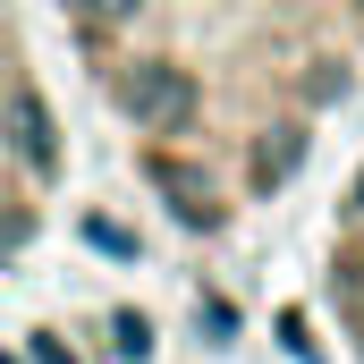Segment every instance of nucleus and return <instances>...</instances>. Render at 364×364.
<instances>
[{"label": "nucleus", "mask_w": 364, "mask_h": 364, "mask_svg": "<svg viewBox=\"0 0 364 364\" xmlns=\"http://www.w3.org/2000/svg\"><path fill=\"white\" fill-rule=\"evenodd\" d=\"M0 364H9V356H0Z\"/></svg>", "instance_id": "obj_8"}, {"label": "nucleus", "mask_w": 364, "mask_h": 364, "mask_svg": "<svg viewBox=\"0 0 364 364\" xmlns=\"http://www.w3.org/2000/svg\"><path fill=\"white\" fill-rule=\"evenodd\" d=\"M339 305L356 322V348H364V170H356V195H348V255H339Z\"/></svg>", "instance_id": "obj_3"}, {"label": "nucleus", "mask_w": 364, "mask_h": 364, "mask_svg": "<svg viewBox=\"0 0 364 364\" xmlns=\"http://www.w3.org/2000/svg\"><path fill=\"white\" fill-rule=\"evenodd\" d=\"M34 364H77L68 348H51V339H34Z\"/></svg>", "instance_id": "obj_7"}, {"label": "nucleus", "mask_w": 364, "mask_h": 364, "mask_svg": "<svg viewBox=\"0 0 364 364\" xmlns=\"http://www.w3.org/2000/svg\"><path fill=\"white\" fill-rule=\"evenodd\" d=\"M93 17H136V9H144V0H85Z\"/></svg>", "instance_id": "obj_6"}, {"label": "nucleus", "mask_w": 364, "mask_h": 364, "mask_svg": "<svg viewBox=\"0 0 364 364\" xmlns=\"http://www.w3.org/2000/svg\"><path fill=\"white\" fill-rule=\"evenodd\" d=\"M119 348H127V356H144V348H153V339H144V314H119Z\"/></svg>", "instance_id": "obj_5"}, {"label": "nucleus", "mask_w": 364, "mask_h": 364, "mask_svg": "<svg viewBox=\"0 0 364 364\" xmlns=\"http://www.w3.org/2000/svg\"><path fill=\"white\" fill-rule=\"evenodd\" d=\"M9 144H17L34 170L51 161V119H43V102H17V110H9Z\"/></svg>", "instance_id": "obj_4"}, {"label": "nucleus", "mask_w": 364, "mask_h": 364, "mask_svg": "<svg viewBox=\"0 0 364 364\" xmlns=\"http://www.w3.org/2000/svg\"><path fill=\"white\" fill-rule=\"evenodd\" d=\"M127 110H136L153 136H186V127L203 119V85H195V68L144 60V68H127Z\"/></svg>", "instance_id": "obj_1"}, {"label": "nucleus", "mask_w": 364, "mask_h": 364, "mask_svg": "<svg viewBox=\"0 0 364 364\" xmlns=\"http://www.w3.org/2000/svg\"><path fill=\"white\" fill-rule=\"evenodd\" d=\"M153 186L178 203V220H186V229H220V220H229V195H220V178H212L203 161L170 153V144L153 153Z\"/></svg>", "instance_id": "obj_2"}]
</instances>
